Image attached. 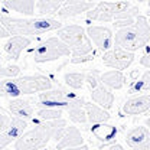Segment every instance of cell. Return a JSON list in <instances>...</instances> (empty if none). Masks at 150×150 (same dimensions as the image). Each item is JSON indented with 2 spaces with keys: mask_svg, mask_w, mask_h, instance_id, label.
I'll return each instance as SVG.
<instances>
[{
  "mask_svg": "<svg viewBox=\"0 0 150 150\" xmlns=\"http://www.w3.org/2000/svg\"><path fill=\"white\" fill-rule=\"evenodd\" d=\"M65 84L72 90H81L85 85V74L84 72H67L64 75Z\"/></svg>",
  "mask_w": 150,
  "mask_h": 150,
  "instance_id": "26",
  "label": "cell"
},
{
  "mask_svg": "<svg viewBox=\"0 0 150 150\" xmlns=\"http://www.w3.org/2000/svg\"><path fill=\"white\" fill-rule=\"evenodd\" d=\"M65 111L68 114L69 120L76 123V124H84V123L88 121L87 120V112H85V100H84V97L76 95Z\"/></svg>",
  "mask_w": 150,
  "mask_h": 150,
  "instance_id": "18",
  "label": "cell"
},
{
  "mask_svg": "<svg viewBox=\"0 0 150 150\" xmlns=\"http://www.w3.org/2000/svg\"><path fill=\"white\" fill-rule=\"evenodd\" d=\"M58 38L68 46L72 58L93 55V42L79 25H68L58 30Z\"/></svg>",
  "mask_w": 150,
  "mask_h": 150,
  "instance_id": "5",
  "label": "cell"
},
{
  "mask_svg": "<svg viewBox=\"0 0 150 150\" xmlns=\"http://www.w3.org/2000/svg\"><path fill=\"white\" fill-rule=\"evenodd\" d=\"M91 133L94 134L95 139H98L103 143H110L112 139L117 136V129L110 124H94L91 127Z\"/></svg>",
  "mask_w": 150,
  "mask_h": 150,
  "instance_id": "24",
  "label": "cell"
},
{
  "mask_svg": "<svg viewBox=\"0 0 150 150\" xmlns=\"http://www.w3.org/2000/svg\"><path fill=\"white\" fill-rule=\"evenodd\" d=\"M0 20H1L3 26L7 29V32L13 36L32 38L51 32V30H59L62 28V23L54 18L19 19L7 16V15H1Z\"/></svg>",
  "mask_w": 150,
  "mask_h": 150,
  "instance_id": "3",
  "label": "cell"
},
{
  "mask_svg": "<svg viewBox=\"0 0 150 150\" xmlns=\"http://www.w3.org/2000/svg\"><path fill=\"white\" fill-rule=\"evenodd\" d=\"M150 110V94H139L126 100L123 104V112L126 115H140Z\"/></svg>",
  "mask_w": 150,
  "mask_h": 150,
  "instance_id": "15",
  "label": "cell"
},
{
  "mask_svg": "<svg viewBox=\"0 0 150 150\" xmlns=\"http://www.w3.org/2000/svg\"><path fill=\"white\" fill-rule=\"evenodd\" d=\"M0 6L4 10H13L25 16H33L36 9V3L33 0H3Z\"/></svg>",
  "mask_w": 150,
  "mask_h": 150,
  "instance_id": "19",
  "label": "cell"
},
{
  "mask_svg": "<svg viewBox=\"0 0 150 150\" xmlns=\"http://www.w3.org/2000/svg\"><path fill=\"white\" fill-rule=\"evenodd\" d=\"M126 143L131 150H150V130L146 126L133 127L126 134Z\"/></svg>",
  "mask_w": 150,
  "mask_h": 150,
  "instance_id": "11",
  "label": "cell"
},
{
  "mask_svg": "<svg viewBox=\"0 0 150 150\" xmlns=\"http://www.w3.org/2000/svg\"><path fill=\"white\" fill-rule=\"evenodd\" d=\"M1 7V6H0ZM1 16V15H0ZM10 38V33L7 32V29L3 26V23H1V20H0V39H9Z\"/></svg>",
  "mask_w": 150,
  "mask_h": 150,
  "instance_id": "32",
  "label": "cell"
},
{
  "mask_svg": "<svg viewBox=\"0 0 150 150\" xmlns=\"http://www.w3.org/2000/svg\"><path fill=\"white\" fill-rule=\"evenodd\" d=\"M26 127H28V121H25L22 118H18V117H12L10 127L6 131L0 133V150L7 147L10 143L16 142L19 137L25 133Z\"/></svg>",
  "mask_w": 150,
  "mask_h": 150,
  "instance_id": "13",
  "label": "cell"
},
{
  "mask_svg": "<svg viewBox=\"0 0 150 150\" xmlns=\"http://www.w3.org/2000/svg\"><path fill=\"white\" fill-rule=\"evenodd\" d=\"M94 59L93 55H88V56H79V58H71V62L72 64H82V62H88Z\"/></svg>",
  "mask_w": 150,
  "mask_h": 150,
  "instance_id": "31",
  "label": "cell"
},
{
  "mask_svg": "<svg viewBox=\"0 0 150 150\" xmlns=\"http://www.w3.org/2000/svg\"><path fill=\"white\" fill-rule=\"evenodd\" d=\"M64 1L61 0H39L36 1V13L39 18H51L58 15Z\"/></svg>",
  "mask_w": 150,
  "mask_h": 150,
  "instance_id": "23",
  "label": "cell"
},
{
  "mask_svg": "<svg viewBox=\"0 0 150 150\" xmlns=\"http://www.w3.org/2000/svg\"><path fill=\"white\" fill-rule=\"evenodd\" d=\"M67 127L68 124L64 118L55 120V121L39 123L33 129L25 131L15 142V150H40L52 139H55L58 142Z\"/></svg>",
  "mask_w": 150,
  "mask_h": 150,
  "instance_id": "1",
  "label": "cell"
},
{
  "mask_svg": "<svg viewBox=\"0 0 150 150\" xmlns=\"http://www.w3.org/2000/svg\"><path fill=\"white\" fill-rule=\"evenodd\" d=\"M140 65H143V67L150 69V51H147L144 55L140 58Z\"/></svg>",
  "mask_w": 150,
  "mask_h": 150,
  "instance_id": "30",
  "label": "cell"
},
{
  "mask_svg": "<svg viewBox=\"0 0 150 150\" xmlns=\"http://www.w3.org/2000/svg\"><path fill=\"white\" fill-rule=\"evenodd\" d=\"M144 124H146V127H147V129H149V130H150V117H147V118H146V121H144Z\"/></svg>",
  "mask_w": 150,
  "mask_h": 150,
  "instance_id": "35",
  "label": "cell"
},
{
  "mask_svg": "<svg viewBox=\"0 0 150 150\" xmlns=\"http://www.w3.org/2000/svg\"><path fill=\"white\" fill-rule=\"evenodd\" d=\"M103 64L108 68H112L115 71H123L127 69L134 61V54L127 52L118 46H112L110 51H107L103 55Z\"/></svg>",
  "mask_w": 150,
  "mask_h": 150,
  "instance_id": "9",
  "label": "cell"
},
{
  "mask_svg": "<svg viewBox=\"0 0 150 150\" xmlns=\"http://www.w3.org/2000/svg\"><path fill=\"white\" fill-rule=\"evenodd\" d=\"M91 100L98 107H101L104 110H110L112 107V104H114L115 97L111 93V90H108L105 85L100 84L94 91H91Z\"/></svg>",
  "mask_w": 150,
  "mask_h": 150,
  "instance_id": "20",
  "label": "cell"
},
{
  "mask_svg": "<svg viewBox=\"0 0 150 150\" xmlns=\"http://www.w3.org/2000/svg\"><path fill=\"white\" fill-rule=\"evenodd\" d=\"M147 22H149V26H150V19H147Z\"/></svg>",
  "mask_w": 150,
  "mask_h": 150,
  "instance_id": "36",
  "label": "cell"
},
{
  "mask_svg": "<svg viewBox=\"0 0 150 150\" xmlns=\"http://www.w3.org/2000/svg\"><path fill=\"white\" fill-rule=\"evenodd\" d=\"M67 150H88V146L87 144H82V146H78V147H71V149Z\"/></svg>",
  "mask_w": 150,
  "mask_h": 150,
  "instance_id": "34",
  "label": "cell"
},
{
  "mask_svg": "<svg viewBox=\"0 0 150 150\" xmlns=\"http://www.w3.org/2000/svg\"><path fill=\"white\" fill-rule=\"evenodd\" d=\"M150 40V26L146 16L136 18L134 25L130 28H124L115 32L114 35V45L127 51L136 52L142 48H144Z\"/></svg>",
  "mask_w": 150,
  "mask_h": 150,
  "instance_id": "4",
  "label": "cell"
},
{
  "mask_svg": "<svg viewBox=\"0 0 150 150\" xmlns=\"http://www.w3.org/2000/svg\"><path fill=\"white\" fill-rule=\"evenodd\" d=\"M7 110L13 114V117L28 121L35 115V103L29 98H15L9 101Z\"/></svg>",
  "mask_w": 150,
  "mask_h": 150,
  "instance_id": "14",
  "label": "cell"
},
{
  "mask_svg": "<svg viewBox=\"0 0 150 150\" xmlns=\"http://www.w3.org/2000/svg\"><path fill=\"white\" fill-rule=\"evenodd\" d=\"M104 150H126L121 144H118V143H112V144H110V146H107Z\"/></svg>",
  "mask_w": 150,
  "mask_h": 150,
  "instance_id": "33",
  "label": "cell"
},
{
  "mask_svg": "<svg viewBox=\"0 0 150 150\" xmlns=\"http://www.w3.org/2000/svg\"><path fill=\"white\" fill-rule=\"evenodd\" d=\"M76 97L74 93H67L62 88L49 90L38 94V107L39 108H55V110H67L71 101Z\"/></svg>",
  "mask_w": 150,
  "mask_h": 150,
  "instance_id": "8",
  "label": "cell"
},
{
  "mask_svg": "<svg viewBox=\"0 0 150 150\" xmlns=\"http://www.w3.org/2000/svg\"><path fill=\"white\" fill-rule=\"evenodd\" d=\"M32 43L30 38H25V36H10L7 39V42L3 45V51L4 54L9 56L10 59H19L20 54Z\"/></svg>",
  "mask_w": 150,
  "mask_h": 150,
  "instance_id": "17",
  "label": "cell"
},
{
  "mask_svg": "<svg viewBox=\"0 0 150 150\" xmlns=\"http://www.w3.org/2000/svg\"><path fill=\"white\" fill-rule=\"evenodd\" d=\"M95 7V3L93 1H84V0H68L64 1L61 10L58 12V16L61 19H68L79 16L82 13H87Z\"/></svg>",
  "mask_w": 150,
  "mask_h": 150,
  "instance_id": "12",
  "label": "cell"
},
{
  "mask_svg": "<svg viewBox=\"0 0 150 150\" xmlns=\"http://www.w3.org/2000/svg\"><path fill=\"white\" fill-rule=\"evenodd\" d=\"M131 4L129 1H100L95 4L93 10L87 12L88 20H97V22H114L115 16L120 13L129 10Z\"/></svg>",
  "mask_w": 150,
  "mask_h": 150,
  "instance_id": "7",
  "label": "cell"
},
{
  "mask_svg": "<svg viewBox=\"0 0 150 150\" xmlns=\"http://www.w3.org/2000/svg\"><path fill=\"white\" fill-rule=\"evenodd\" d=\"M19 75H20L19 65H7L0 68V79H12V78H18Z\"/></svg>",
  "mask_w": 150,
  "mask_h": 150,
  "instance_id": "28",
  "label": "cell"
},
{
  "mask_svg": "<svg viewBox=\"0 0 150 150\" xmlns=\"http://www.w3.org/2000/svg\"><path fill=\"white\" fill-rule=\"evenodd\" d=\"M85 112H87V120L91 123V124H105L111 115L110 112L101 107H98L97 104H94L93 101L91 103H87L85 101Z\"/></svg>",
  "mask_w": 150,
  "mask_h": 150,
  "instance_id": "22",
  "label": "cell"
},
{
  "mask_svg": "<svg viewBox=\"0 0 150 150\" xmlns=\"http://www.w3.org/2000/svg\"><path fill=\"white\" fill-rule=\"evenodd\" d=\"M82 144H84V137H82L81 131L74 126H69L64 130L62 136L56 142V150H67L71 147L82 146Z\"/></svg>",
  "mask_w": 150,
  "mask_h": 150,
  "instance_id": "16",
  "label": "cell"
},
{
  "mask_svg": "<svg viewBox=\"0 0 150 150\" xmlns=\"http://www.w3.org/2000/svg\"><path fill=\"white\" fill-rule=\"evenodd\" d=\"M30 54L36 64H46V62H52L56 59L69 56L71 51L58 36H52L42 40L35 49H30Z\"/></svg>",
  "mask_w": 150,
  "mask_h": 150,
  "instance_id": "6",
  "label": "cell"
},
{
  "mask_svg": "<svg viewBox=\"0 0 150 150\" xmlns=\"http://www.w3.org/2000/svg\"><path fill=\"white\" fill-rule=\"evenodd\" d=\"M100 81L108 90H121L127 84V79H126L124 74L121 71H115V69L103 72V74L100 75Z\"/></svg>",
  "mask_w": 150,
  "mask_h": 150,
  "instance_id": "21",
  "label": "cell"
},
{
  "mask_svg": "<svg viewBox=\"0 0 150 150\" xmlns=\"http://www.w3.org/2000/svg\"><path fill=\"white\" fill-rule=\"evenodd\" d=\"M100 75L101 74H98V71H93V72L85 74V84L88 85L90 91H94V90L101 84V81H100Z\"/></svg>",
  "mask_w": 150,
  "mask_h": 150,
  "instance_id": "29",
  "label": "cell"
},
{
  "mask_svg": "<svg viewBox=\"0 0 150 150\" xmlns=\"http://www.w3.org/2000/svg\"><path fill=\"white\" fill-rule=\"evenodd\" d=\"M52 90V81L42 74L23 75L0 81V98H20L22 95L40 94Z\"/></svg>",
  "mask_w": 150,
  "mask_h": 150,
  "instance_id": "2",
  "label": "cell"
},
{
  "mask_svg": "<svg viewBox=\"0 0 150 150\" xmlns=\"http://www.w3.org/2000/svg\"><path fill=\"white\" fill-rule=\"evenodd\" d=\"M143 91H150V69H147L144 74L142 75L140 79L134 81L131 84L129 93L134 94V93H143Z\"/></svg>",
  "mask_w": 150,
  "mask_h": 150,
  "instance_id": "27",
  "label": "cell"
},
{
  "mask_svg": "<svg viewBox=\"0 0 150 150\" xmlns=\"http://www.w3.org/2000/svg\"><path fill=\"white\" fill-rule=\"evenodd\" d=\"M87 35L90 38V40L94 43V46L101 51V52H107L110 51L114 45V35L112 30L107 26H88L87 28Z\"/></svg>",
  "mask_w": 150,
  "mask_h": 150,
  "instance_id": "10",
  "label": "cell"
},
{
  "mask_svg": "<svg viewBox=\"0 0 150 150\" xmlns=\"http://www.w3.org/2000/svg\"><path fill=\"white\" fill-rule=\"evenodd\" d=\"M147 6H149V7H150V1H149V3H147Z\"/></svg>",
  "mask_w": 150,
  "mask_h": 150,
  "instance_id": "37",
  "label": "cell"
},
{
  "mask_svg": "<svg viewBox=\"0 0 150 150\" xmlns=\"http://www.w3.org/2000/svg\"><path fill=\"white\" fill-rule=\"evenodd\" d=\"M62 110L55 108H38L35 112V121L46 123V121H55L62 118Z\"/></svg>",
  "mask_w": 150,
  "mask_h": 150,
  "instance_id": "25",
  "label": "cell"
}]
</instances>
